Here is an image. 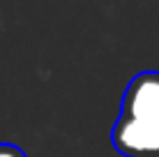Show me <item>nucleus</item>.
<instances>
[{"label": "nucleus", "mask_w": 159, "mask_h": 157, "mask_svg": "<svg viewBox=\"0 0 159 157\" xmlns=\"http://www.w3.org/2000/svg\"><path fill=\"white\" fill-rule=\"evenodd\" d=\"M113 145L125 157H157L159 155V120H131L120 116L111 132Z\"/></svg>", "instance_id": "1"}, {"label": "nucleus", "mask_w": 159, "mask_h": 157, "mask_svg": "<svg viewBox=\"0 0 159 157\" xmlns=\"http://www.w3.org/2000/svg\"><path fill=\"white\" fill-rule=\"evenodd\" d=\"M120 116L145 122L159 120V72L148 69L129 81L122 95Z\"/></svg>", "instance_id": "2"}, {"label": "nucleus", "mask_w": 159, "mask_h": 157, "mask_svg": "<svg viewBox=\"0 0 159 157\" xmlns=\"http://www.w3.org/2000/svg\"><path fill=\"white\" fill-rule=\"evenodd\" d=\"M0 157H25V153L14 143H0Z\"/></svg>", "instance_id": "3"}, {"label": "nucleus", "mask_w": 159, "mask_h": 157, "mask_svg": "<svg viewBox=\"0 0 159 157\" xmlns=\"http://www.w3.org/2000/svg\"><path fill=\"white\" fill-rule=\"evenodd\" d=\"M157 157H159V155H157Z\"/></svg>", "instance_id": "4"}]
</instances>
